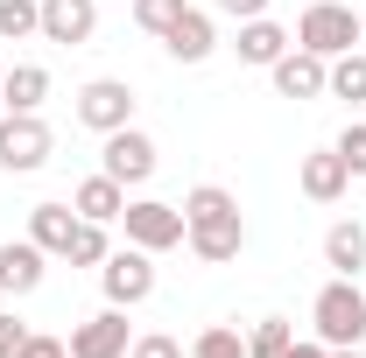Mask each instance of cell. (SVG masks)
<instances>
[{
	"instance_id": "obj_1",
	"label": "cell",
	"mask_w": 366,
	"mask_h": 358,
	"mask_svg": "<svg viewBox=\"0 0 366 358\" xmlns=\"http://www.w3.org/2000/svg\"><path fill=\"white\" fill-rule=\"evenodd\" d=\"M183 246H190L204 267H226V260H239V246H247L239 197H232V190H219V183H197V190L183 197Z\"/></svg>"
},
{
	"instance_id": "obj_2",
	"label": "cell",
	"mask_w": 366,
	"mask_h": 358,
	"mask_svg": "<svg viewBox=\"0 0 366 358\" xmlns=\"http://www.w3.org/2000/svg\"><path fill=\"white\" fill-rule=\"evenodd\" d=\"M310 323H317V344H360L366 337V295H360V281L352 274H331L317 288V302H310Z\"/></svg>"
},
{
	"instance_id": "obj_3",
	"label": "cell",
	"mask_w": 366,
	"mask_h": 358,
	"mask_svg": "<svg viewBox=\"0 0 366 358\" xmlns=\"http://www.w3.org/2000/svg\"><path fill=\"white\" fill-rule=\"evenodd\" d=\"M360 43V14L345 7V0H310L303 7V21H296V49H310V56H345V49Z\"/></svg>"
},
{
	"instance_id": "obj_4",
	"label": "cell",
	"mask_w": 366,
	"mask_h": 358,
	"mask_svg": "<svg viewBox=\"0 0 366 358\" xmlns=\"http://www.w3.org/2000/svg\"><path fill=\"white\" fill-rule=\"evenodd\" d=\"M49 148H56V134L43 113H0V169L7 176H36L49 162Z\"/></svg>"
},
{
	"instance_id": "obj_5",
	"label": "cell",
	"mask_w": 366,
	"mask_h": 358,
	"mask_svg": "<svg viewBox=\"0 0 366 358\" xmlns=\"http://www.w3.org/2000/svg\"><path fill=\"white\" fill-rule=\"evenodd\" d=\"M99 288H106V302H113V310L148 302V295H155V253H141V246L106 253V260H99Z\"/></svg>"
},
{
	"instance_id": "obj_6",
	"label": "cell",
	"mask_w": 366,
	"mask_h": 358,
	"mask_svg": "<svg viewBox=\"0 0 366 358\" xmlns=\"http://www.w3.org/2000/svg\"><path fill=\"white\" fill-rule=\"evenodd\" d=\"M120 225H127V246H141V253H169V246H183V204H162V197L127 204Z\"/></svg>"
},
{
	"instance_id": "obj_7",
	"label": "cell",
	"mask_w": 366,
	"mask_h": 358,
	"mask_svg": "<svg viewBox=\"0 0 366 358\" xmlns=\"http://www.w3.org/2000/svg\"><path fill=\"white\" fill-rule=\"evenodd\" d=\"M78 120H85L92 134L134 127V85H127V78H92V85L78 91Z\"/></svg>"
},
{
	"instance_id": "obj_8",
	"label": "cell",
	"mask_w": 366,
	"mask_h": 358,
	"mask_svg": "<svg viewBox=\"0 0 366 358\" xmlns=\"http://www.w3.org/2000/svg\"><path fill=\"white\" fill-rule=\"evenodd\" d=\"M64 344H71V358H127V344H134V337H127V310H113V302H106L99 316L71 323V337H64Z\"/></svg>"
},
{
	"instance_id": "obj_9",
	"label": "cell",
	"mask_w": 366,
	"mask_h": 358,
	"mask_svg": "<svg viewBox=\"0 0 366 358\" xmlns=\"http://www.w3.org/2000/svg\"><path fill=\"white\" fill-rule=\"evenodd\" d=\"M268 78H274V91H282V98H324V85H331V63L289 43V49L268 63Z\"/></svg>"
},
{
	"instance_id": "obj_10",
	"label": "cell",
	"mask_w": 366,
	"mask_h": 358,
	"mask_svg": "<svg viewBox=\"0 0 366 358\" xmlns=\"http://www.w3.org/2000/svg\"><path fill=\"white\" fill-rule=\"evenodd\" d=\"M296 190H303L310 204H338V197L352 190V169L338 162V148H310V155L296 162Z\"/></svg>"
},
{
	"instance_id": "obj_11",
	"label": "cell",
	"mask_w": 366,
	"mask_h": 358,
	"mask_svg": "<svg viewBox=\"0 0 366 358\" xmlns=\"http://www.w3.org/2000/svg\"><path fill=\"white\" fill-rule=\"evenodd\" d=\"M155 140L141 134V127H120V134H106V176L113 183H148L155 176Z\"/></svg>"
},
{
	"instance_id": "obj_12",
	"label": "cell",
	"mask_w": 366,
	"mask_h": 358,
	"mask_svg": "<svg viewBox=\"0 0 366 358\" xmlns=\"http://www.w3.org/2000/svg\"><path fill=\"white\" fill-rule=\"evenodd\" d=\"M99 36V0H43V43L78 49Z\"/></svg>"
},
{
	"instance_id": "obj_13",
	"label": "cell",
	"mask_w": 366,
	"mask_h": 358,
	"mask_svg": "<svg viewBox=\"0 0 366 358\" xmlns=\"http://www.w3.org/2000/svg\"><path fill=\"white\" fill-rule=\"evenodd\" d=\"M43 274H49V253L36 239H7L0 246V295H36Z\"/></svg>"
},
{
	"instance_id": "obj_14",
	"label": "cell",
	"mask_w": 366,
	"mask_h": 358,
	"mask_svg": "<svg viewBox=\"0 0 366 358\" xmlns=\"http://www.w3.org/2000/svg\"><path fill=\"white\" fill-rule=\"evenodd\" d=\"M162 49H169L177 63H204V56L219 49V29H212V14H197V7H183L177 21H169V36H162Z\"/></svg>"
},
{
	"instance_id": "obj_15",
	"label": "cell",
	"mask_w": 366,
	"mask_h": 358,
	"mask_svg": "<svg viewBox=\"0 0 366 358\" xmlns=\"http://www.w3.org/2000/svg\"><path fill=\"white\" fill-rule=\"evenodd\" d=\"M71 211L92 218V225H113L120 211H127V183H113L106 169H99V176H85L78 190H71Z\"/></svg>"
},
{
	"instance_id": "obj_16",
	"label": "cell",
	"mask_w": 366,
	"mask_h": 358,
	"mask_svg": "<svg viewBox=\"0 0 366 358\" xmlns=\"http://www.w3.org/2000/svg\"><path fill=\"white\" fill-rule=\"evenodd\" d=\"M296 43V36H289V29H282V21H268V14H254V21H239V63H254V71H268L274 56H282V49Z\"/></svg>"
},
{
	"instance_id": "obj_17",
	"label": "cell",
	"mask_w": 366,
	"mask_h": 358,
	"mask_svg": "<svg viewBox=\"0 0 366 358\" xmlns=\"http://www.w3.org/2000/svg\"><path fill=\"white\" fill-rule=\"evenodd\" d=\"M71 232H78V211H71V204H36V211H29V239L43 246L49 260L71 253Z\"/></svg>"
},
{
	"instance_id": "obj_18",
	"label": "cell",
	"mask_w": 366,
	"mask_h": 358,
	"mask_svg": "<svg viewBox=\"0 0 366 358\" xmlns=\"http://www.w3.org/2000/svg\"><path fill=\"white\" fill-rule=\"evenodd\" d=\"M43 98H49V71L43 63H14V71L0 78V106H7V113H43Z\"/></svg>"
},
{
	"instance_id": "obj_19",
	"label": "cell",
	"mask_w": 366,
	"mask_h": 358,
	"mask_svg": "<svg viewBox=\"0 0 366 358\" xmlns=\"http://www.w3.org/2000/svg\"><path fill=\"white\" fill-rule=\"evenodd\" d=\"M324 267L331 274H360L366 267V225L360 218H338L324 232Z\"/></svg>"
},
{
	"instance_id": "obj_20",
	"label": "cell",
	"mask_w": 366,
	"mask_h": 358,
	"mask_svg": "<svg viewBox=\"0 0 366 358\" xmlns=\"http://www.w3.org/2000/svg\"><path fill=\"white\" fill-rule=\"evenodd\" d=\"M331 98H345V106H366V49H345V56H331Z\"/></svg>"
},
{
	"instance_id": "obj_21",
	"label": "cell",
	"mask_w": 366,
	"mask_h": 358,
	"mask_svg": "<svg viewBox=\"0 0 366 358\" xmlns=\"http://www.w3.org/2000/svg\"><path fill=\"white\" fill-rule=\"evenodd\" d=\"M43 36V0H0V43Z\"/></svg>"
},
{
	"instance_id": "obj_22",
	"label": "cell",
	"mask_w": 366,
	"mask_h": 358,
	"mask_svg": "<svg viewBox=\"0 0 366 358\" xmlns=\"http://www.w3.org/2000/svg\"><path fill=\"white\" fill-rule=\"evenodd\" d=\"M296 344V330H289V316H261L254 330H247V358H282Z\"/></svg>"
},
{
	"instance_id": "obj_23",
	"label": "cell",
	"mask_w": 366,
	"mask_h": 358,
	"mask_svg": "<svg viewBox=\"0 0 366 358\" xmlns=\"http://www.w3.org/2000/svg\"><path fill=\"white\" fill-rule=\"evenodd\" d=\"M106 253H113V246H106V225L78 218V232H71V253H64V260H71V267H99Z\"/></svg>"
},
{
	"instance_id": "obj_24",
	"label": "cell",
	"mask_w": 366,
	"mask_h": 358,
	"mask_svg": "<svg viewBox=\"0 0 366 358\" xmlns=\"http://www.w3.org/2000/svg\"><path fill=\"white\" fill-rule=\"evenodd\" d=\"M190 358H247V337H239L232 323H212V330L190 344Z\"/></svg>"
},
{
	"instance_id": "obj_25",
	"label": "cell",
	"mask_w": 366,
	"mask_h": 358,
	"mask_svg": "<svg viewBox=\"0 0 366 358\" xmlns=\"http://www.w3.org/2000/svg\"><path fill=\"white\" fill-rule=\"evenodd\" d=\"M190 0H134V21L148 29V36H169V21H177Z\"/></svg>"
},
{
	"instance_id": "obj_26",
	"label": "cell",
	"mask_w": 366,
	"mask_h": 358,
	"mask_svg": "<svg viewBox=\"0 0 366 358\" xmlns=\"http://www.w3.org/2000/svg\"><path fill=\"white\" fill-rule=\"evenodd\" d=\"M331 148H338V162H345V169H352V176H366V127H360V120H352V127H345V134L331 140Z\"/></svg>"
},
{
	"instance_id": "obj_27",
	"label": "cell",
	"mask_w": 366,
	"mask_h": 358,
	"mask_svg": "<svg viewBox=\"0 0 366 358\" xmlns=\"http://www.w3.org/2000/svg\"><path fill=\"white\" fill-rule=\"evenodd\" d=\"M127 358H183V344L169 337V330H148V337H134V344H127Z\"/></svg>"
},
{
	"instance_id": "obj_28",
	"label": "cell",
	"mask_w": 366,
	"mask_h": 358,
	"mask_svg": "<svg viewBox=\"0 0 366 358\" xmlns=\"http://www.w3.org/2000/svg\"><path fill=\"white\" fill-rule=\"evenodd\" d=\"M21 344H29V323L0 310V358H21Z\"/></svg>"
},
{
	"instance_id": "obj_29",
	"label": "cell",
	"mask_w": 366,
	"mask_h": 358,
	"mask_svg": "<svg viewBox=\"0 0 366 358\" xmlns=\"http://www.w3.org/2000/svg\"><path fill=\"white\" fill-rule=\"evenodd\" d=\"M21 358H71V344H64V337H36V330H29Z\"/></svg>"
},
{
	"instance_id": "obj_30",
	"label": "cell",
	"mask_w": 366,
	"mask_h": 358,
	"mask_svg": "<svg viewBox=\"0 0 366 358\" xmlns=\"http://www.w3.org/2000/svg\"><path fill=\"white\" fill-rule=\"evenodd\" d=\"M232 21H254V14H268V0H219Z\"/></svg>"
},
{
	"instance_id": "obj_31",
	"label": "cell",
	"mask_w": 366,
	"mask_h": 358,
	"mask_svg": "<svg viewBox=\"0 0 366 358\" xmlns=\"http://www.w3.org/2000/svg\"><path fill=\"white\" fill-rule=\"evenodd\" d=\"M282 358H331V344H317V337H310V344H289Z\"/></svg>"
},
{
	"instance_id": "obj_32",
	"label": "cell",
	"mask_w": 366,
	"mask_h": 358,
	"mask_svg": "<svg viewBox=\"0 0 366 358\" xmlns=\"http://www.w3.org/2000/svg\"><path fill=\"white\" fill-rule=\"evenodd\" d=\"M331 358H360V352H352V344H338V352H331Z\"/></svg>"
},
{
	"instance_id": "obj_33",
	"label": "cell",
	"mask_w": 366,
	"mask_h": 358,
	"mask_svg": "<svg viewBox=\"0 0 366 358\" xmlns=\"http://www.w3.org/2000/svg\"><path fill=\"white\" fill-rule=\"evenodd\" d=\"M360 43H366V7H360Z\"/></svg>"
},
{
	"instance_id": "obj_34",
	"label": "cell",
	"mask_w": 366,
	"mask_h": 358,
	"mask_svg": "<svg viewBox=\"0 0 366 358\" xmlns=\"http://www.w3.org/2000/svg\"><path fill=\"white\" fill-rule=\"evenodd\" d=\"M0 78H7V63H0Z\"/></svg>"
},
{
	"instance_id": "obj_35",
	"label": "cell",
	"mask_w": 366,
	"mask_h": 358,
	"mask_svg": "<svg viewBox=\"0 0 366 358\" xmlns=\"http://www.w3.org/2000/svg\"><path fill=\"white\" fill-rule=\"evenodd\" d=\"M0 113H7V106H0Z\"/></svg>"
}]
</instances>
